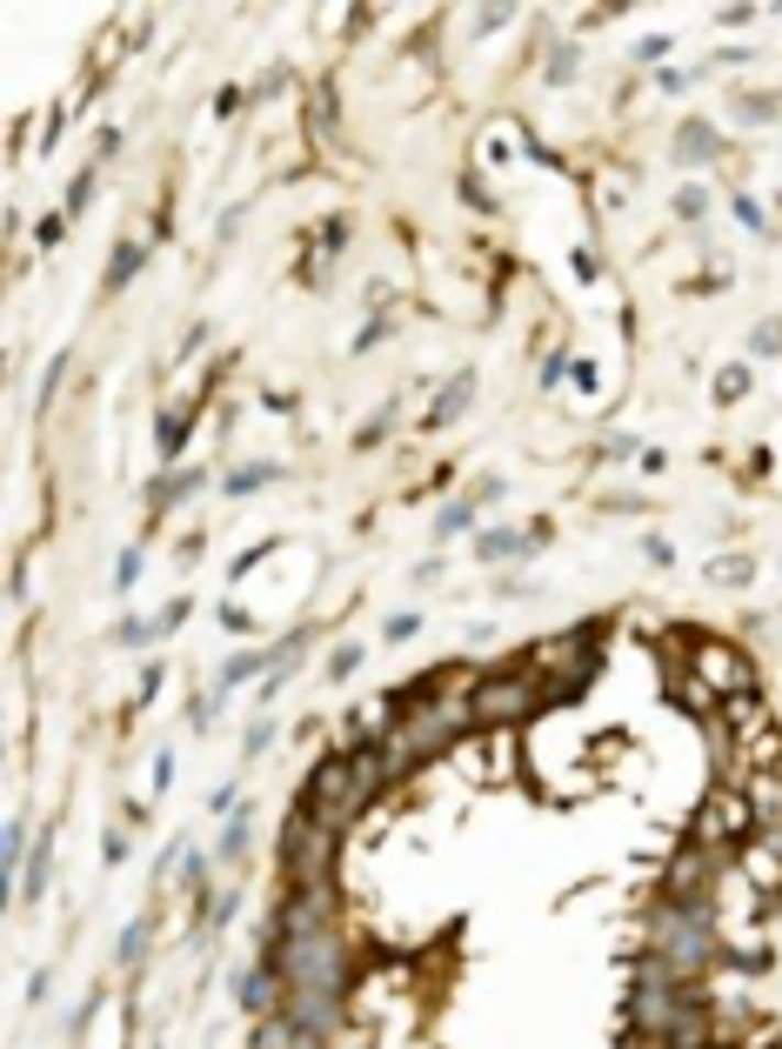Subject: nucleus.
<instances>
[{"label":"nucleus","instance_id":"34","mask_svg":"<svg viewBox=\"0 0 782 1049\" xmlns=\"http://www.w3.org/2000/svg\"><path fill=\"white\" fill-rule=\"evenodd\" d=\"M134 575H141V549H128V555H121V568H114V582H121V588H134Z\"/></svg>","mask_w":782,"mask_h":1049},{"label":"nucleus","instance_id":"26","mask_svg":"<svg viewBox=\"0 0 782 1049\" xmlns=\"http://www.w3.org/2000/svg\"><path fill=\"white\" fill-rule=\"evenodd\" d=\"M87 201H95V167H87V174H80V181H74V195H67V214H80Z\"/></svg>","mask_w":782,"mask_h":1049},{"label":"nucleus","instance_id":"36","mask_svg":"<svg viewBox=\"0 0 782 1049\" xmlns=\"http://www.w3.org/2000/svg\"><path fill=\"white\" fill-rule=\"evenodd\" d=\"M716 21H723V27H749V21H756V8H749V0H742V8H723Z\"/></svg>","mask_w":782,"mask_h":1049},{"label":"nucleus","instance_id":"13","mask_svg":"<svg viewBox=\"0 0 782 1049\" xmlns=\"http://www.w3.org/2000/svg\"><path fill=\"white\" fill-rule=\"evenodd\" d=\"M141 261H147V247H141V241H121V247H114V268H108V281H101V295H121V288L141 275Z\"/></svg>","mask_w":782,"mask_h":1049},{"label":"nucleus","instance_id":"4","mask_svg":"<svg viewBox=\"0 0 782 1049\" xmlns=\"http://www.w3.org/2000/svg\"><path fill=\"white\" fill-rule=\"evenodd\" d=\"M695 682H703L709 695H749L756 688V662L736 649V642H716V636H695Z\"/></svg>","mask_w":782,"mask_h":1049},{"label":"nucleus","instance_id":"10","mask_svg":"<svg viewBox=\"0 0 782 1049\" xmlns=\"http://www.w3.org/2000/svg\"><path fill=\"white\" fill-rule=\"evenodd\" d=\"M475 401V375H455L442 395H434V408H428V428H449V421H462V408Z\"/></svg>","mask_w":782,"mask_h":1049},{"label":"nucleus","instance_id":"31","mask_svg":"<svg viewBox=\"0 0 782 1049\" xmlns=\"http://www.w3.org/2000/svg\"><path fill=\"white\" fill-rule=\"evenodd\" d=\"M669 47H675V41H669V34H649V41H642V47H636V60H662V54H669Z\"/></svg>","mask_w":782,"mask_h":1049},{"label":"nucleus","instance_id":"37","mask_svg":"<svg viewBox=\"0 0 782 1049\" xmlns=\"http://www.w3.org/2000/svg\"><path fill=\"white\" fill-rule=\"evenodd\" d=\"M121 154V134L114 128H101V141H95V161H114Z\"/></svg>","mask_w":782,"mask_h":1049},{"label":"nucleus","instance_id":"32","mask_svg":"<svg viewBox=\"0 0 782 1049\" xmlns=\"http://www.w3.org/2000/svg\"><path fill=\"white\" fill-rule=\"evenodd\" d=\"M575 74V47H555V60H549V80H569Z\"/></svg>","mask_w":782,"mask_h":1049},{"label":"nucleus","instance_id":"12","mask_svg":"<svg viewBox=\"0 0 782 1049\" xmlns=\"http://www.w3.org/2000/svg\"><path fill=\"white\" fill-rule=\"evenodd\" d=\"M723 722H729L736 736L762 729V722H769V709H762V695H756V688H749V695H729V703H723Z\"/></svg>","mask_w":782,"mask_h":1049},{"label":"nucleus","instance_id":"35","mask_svg":"<svg viewBox=\"0 0 782 1049\" xmlns=\"http://www.w3.org/2000/svg\"><path fill=\"white\" fill-rule=\"evenodd\" d=\"M421 629V616H388V642H408Z\"/></svg>","mask_w":782,"mask_h":1049},{"label":"nucleus","instance_id":"14","mask_svg":"<svg viewBox=\"0 0 782 1049\" xmlns=\"http://www.w3.org/2000/svg\"><path fill=\"white\" fill-rule=\"evenodd\" d=\"M529 542H536V535H515V529H488V535L475 542V555H482V562H502V555H515V549H529Z\"/></svg>","mask_w":782,"mask_h":1049},{"label":"nucleus","instance_id":"43","mask_svg":"<svg viewBox=\"0 0 782 1049\" xmlns=\"http://www.w3.org/2000/svg\"><path fill=\"white\" fill-rule=\"evenodd\" d=\"M775 1049H782V1042H775Z\"/></svg>","mask_w":782,"mask_h":1049},{"label":"nucleus","instance_id":"42","mask_svg":"<svg viewBox=\"0 0 782 1049\" xmlns=\"http://www.w3.org/2000/svg\"><path fill=\"white\" fill-rule=\"evenodd\" d=\"M703 1049H723V1042H703Z\"/></svg>","mask_w":782,"mask_h":1049},{"label":"nucleus","instance_id":"7","mask_svg":"<svg viewBox=\"0 0 782 1049\" xmlns=\"http://www.w3.org/2000/svg\"><path fill=\"white\" fill-rule=\"evenodd\" d=\"M716 154H723V141H716L709 121H689V128L675 134V161H682V167H709Z\"/></svg>","mask_w":782,"mask_h":1049},{"label":"nucleus","instance_id":"24","mask_svg":"<svg viewBox=\"0 0 782 1049\" xmlns=\"http://www.w3.org/2000/svg\"><path fill=\"white\" fill-rule=\"evenodd\" d=\"M703 208H709L703 188H682V195H675V214H682V221H703Z\"/></svg>","mask_w":782,"mask_h":1049},{"label":"nucleus","instance_id":"38","mask_svg":"<svg viewBox=\"0 0 782 1049\" xmlns=\"http://www.w3.org/2000/svg\"><path fill=\"white\" fill-rule=\"evenodd\" d=\"M268 742H275V722H254V736H247V755H261Z\"/></svg>","mask_w":782,"mask_h":1049},{"label":"nucleus","instance_id":"27","mask_svg":"<svg viewBox=\"0 0 782 1049\" xmlns=\"http://www.w3.org/2000/svg\"><path fill=\"white\" fill-rule=\"evenodd\" d=\"M355 662H362V649H355V642H341V649L328 655V675H348V669H355Z\"/></svg>","mask_w":782,"mask_h":1049},{"label":"nucleus","instance_id":"8","mask_svg":"<svg viewBox=\"0 0 782 1049\" xmlns=\"http://www.w3.org/2000/svg\"><path fill=\"white\" fill-rule=\"evenodd\" d=\"M241 1003L254 1009V1016H275L282 1009V970L268 963V970H247L241 976Z\"/></svg>","mask_w":782,"mask_h":1049},{"label":"nucleus","instance_id":"21","mask_svg":"<svg viewBox=\"0 0 782 1049\" xmlns=\"http://www.w3.org/2000/svg\"><path fill=\"white\" fill-rule=\"evenodd\" d=\"M469 521H475V501H455V508H442V521H434V529H442V535H462Z\"/></svg>","mask_w":782,"mask_h":1049},{"label":"nucleus","instance_id":"25","mask_svg":"<svg viewBox=\"0 0 782 1049\" xmlns=\"http://www.w3.org/2000/svg\"><path fill=\"white\" fill-rule=\"evenodd\" d=\"M749 347H756V355H775V347H782V321H762Z\"/></svg>","mask_w":782,"mask_h":1049},{"label":"nucleus","instance_id":"5","mask_svg":"<svg viewBox=\"0 0 782 1049\" xmlns=\"http://www.w3.org/2000/svg\"><path fill=\"white\" fill-rule=\"evenodd\" d=\"M742 876H749V890L762 896V903H775L782 896V842H775V829H762V836H749L742 842Z\"/></svg>","mask_w":782,"mask_h":1049},{"label":"nucleus","instance_id":"18","mask_svg":"<svg viewBox=\"0 0 782 1049\" xmlns=\"http://www.w3.org/2000/svg\"><path fill=\"white\" fill-rule=\"evenodd\" d=\"M742 395H749V368H723V375H716V401L729 408V401H742Z\"/></svg>","mask_w":782,"mask_h":1049},{"label":"nucleus","instance_id":"19","mask_svg":"<svg viewBox=\"0 0 782 1049\" xmlns=\"http://www.w3.org/2000/svg\"><path fill=\"white\" fill-rule=\"evenodd\" d=\"M261 482H282V468H275V462H261V468H241V475H234L228 488H234V495H247V488H261Z\"/></svg>","mask_w":782,"mask_h":1049},{"label":"nucleus","instance_id":"23","mask_svg":"<svg viewBox=\"0 0 782 1049\" xmlns=\"http://www.w3.org/2000/svg\"><path fill=\"white\" fill-rule=\"evenodd\" d=\"M341 241H348V221L328 214V221H321V254H341Z\"/></svg>","mask_w":782,"mask_h":1049},{"label":"nucleus","instance_id":"20","mask_svg":"<svg viewBox=\"0 0 782 1049\" xmlns=\"http://www.w3.org/2000/svg\"><path fill=\"white\" fill-rule=\"evenodd\" d=\"M288 80H295V67H288V60H275L268 74H261V80H254V95H261V101H268V95H282V87H288Z\"/></svg>","mask_w":782,"mask_h":1049},{"label":"nucleus","instance_id":"9","mask_svg":"<svg viewBox=\"0 0 782 1049\" xmlns=\"http://www.w3.org/2000/svg\"><path fill=\"white\" fill-rule=\"evenodd\" d=\"M756 769H782V729L775 722L742 736V775H756Z\"/></svg>","mask_w":782,"mask_h":1049},{"label":"nucleus","instance_id":"17","mask_svg":"<svg viewBox=\"0 0 782 1049\" xmlns=\"http://www.w3.org/2000/svg\"><path fill=\"white\" fill-rule=\"evenodd\" d=\"M181 442H188V415H161V455L174 462V455H181Z\"/></svg>","mask_w":782,"mask_h":1049},{"label":"nucleus","instance_id":"22","mask_svg":"<svg viewBox=\"0 0 782 1049\" xmlns=\"http://www.w3.org/2000/svg\"><path fill=\"white\" fill-rule=\"evenodd\" d=\"M181 616H188V595H174L161 616H154V636H167V629H181Z\"/></svg>","mask_w":782,"mask_h":1049},{"label":"nucleus","instance_id":"28","mask_svg":"<svg viewBox=\"0 0 782 1049\" xmlns=\"http://www.w3.org/2000/svg\"><path fill=\"white\" fill-rule=\"evenodd\" d=\"M462 201H469V208H482V214H488V208H495V195H488V188H482V181H475V174H469V181H462Z\"/></svg>","mask_w":782,"mask_h":1049},{"label":"nucleus","instance_id":"3","mask_svg":"<svg viewBox=\"0 0 782 1049\" xmlns=\"http://www.w3.org/2000/svg\"><path fill=\"white\" fill-rule=\"evenodd\" d=\"M542 703V682L536 675H488V682H475V695H469V716L475 722H521Z\"/></svg>","mask_w":782,"mask_h":1049},{"label":"nucleus","instance_id":"41","mask_svg":"<svg viewBox=\"0 0 782 1049\" xmlns=\"http://www.w3.org/2000/svg\"><path fill=\"white\" fill-rule=\"evenodd\" d=\"M295 1049H321V1042H295Z\"/></svg>","mask_w":782,"mask_h":1049},{"label":"nucleus","instance_id":"40","mask_svg":"<svg viewBox=\"0 0 782 1049\" xmlns=\"http://www.w3.org/2000/svg\"><path fill=\"white\" fill-rule=\"evenodd\" d=\"M60 375H67V355H60V362L47 368V382H41V401H54V388H60Z\"/></svg>","mask_w":782,"mask_h":1049},{"label":"nucleus","instance_id":"30","mask_svg":"<svg viewBox=\"0 0 782 1049\" xmlns=\"http://www.w3.org/2000/svg\"><path fill=\"white\" fill-rule=\"evenodd\" d=\"M141 942H147V923H134V929L121 936V963H134V956H141Z\"/></svg>","mask_w":782,"mask_h":1049},{"label":"nucleus","instance_id":"1","mask_svg":"<svg viewBox=\"0 0 782 1049\" xmlns=\"http://www.w3.org/2000/svg\"><path fill=\"white\" fill-rule=\"evenodd\" d=\"M749 836H762V822H756L749 796L736 789V782H716V789L703 796V809H695V822H689V842L716 855V849H729V842H749Z\"/></svg>","mask_w":782,"mask_h":1049},{"label":"nucleus","instance_id":"2","mask_svg":"<svg viewBox=\"0 0 782 1049\" xmlns=\"http://www.w3.org/2000/svg\"><path fill=\"white\" fill-rule=\"evenodd\" d=\"M362 803H368V796H362L355 762H348V755H328V762L315 769V789L301 796V816H315V822H328V829H334V822L355 816Z\"/></svg>","mask_w":782,"mask_h":1049},{"label":"nucleus","instance_id":"16","mask_svg":"<svg viewBox=\"0 0 782 1049\" xmlns=\"http://www.w3.org/2000/svg\"><path fill=\"white\" fill-rule=\"evenodd\" d=\"M729 108H736V121H775V101L769 95H742V87L729 95Z\"/></svg>","mask_w":782,"mask_h":1049},{"label":"nucleus","instance_id":"15","mask_svg":"<svg viewBox=\"0 0 782 1049\" xmlns=\"http://www.w3.org/2000/svg\"><path fill=\"white\" fill-rule=\"evenodd\" d=\"M749 575H756L749 555H716V562H709V582H716V588H742Z\"/></svg>","mask_w":782,"mask_h":1049},{"label":"nucleus","instance_id":"29","mask_svg":"<svg viewBox=\"0 0 782 1049\" xmlns=\"http://www.w3.org/2000/svg\"><path fill=\"white\" fill-rule=\"evenodd\" d=\"M60 234H67V214H47V221H41V228H34V241H41V247H54V241H60Z\"/></svg>","mask_w":782,"mask_h":1049},{"label":"nucleus","instance_id":"6","mask_svg":"<svg viewBox=\"0 0 782 1049\" xmlns=\"http://www.w3.org/2000/svg\"><path fill=\"white\" fill-rule=\"evenodd\" d=\"M742 796H749V809H756V822H762V829H782V769H756V775H742Z\"/></svg>","mask_w":782,"mask_h":1049},{"label":"nucleus","instance_id":"33","mask_svg":"<svg viewBox=\"0 0 782 1049\" xmlns=\"http://www.w3.org/2000/svg\"><path fill=\"white\" fill-rule=\"evenodd\" d=\"M736 221H742V228H769V214H762L756 201H742V195H736Z\"/></svg>","mask_w":782,"mask_h":1049},{"label":"nucleus","instance_id":"11","mask_svg":"<svg viewBox=\"0 0 782 1049\" xmlns=\"http://www.w3.org/2000/svg\"><path fill=\"white\" fill-rule=\"evenodd\" d=\"M334 128H341L334 80H315V95H308V134H315V141H334Z\"/></svg>","mask_w":782,"mask_h":1049},{"label":"nucleus","instance_id":"39","mask_svg":"<svg viewBox=\"0 0 782 1049\" xmlns=\"http://www.w3.org/2000/svg\"><path fill=\"white\" fill-rule=\"evenodd\" d=\"M502 21H515V8H482L475 14V27H502Z\"/></svg>","mask_w":782,"mask_h":1049}]
</instances>
